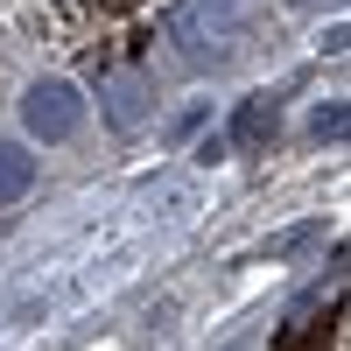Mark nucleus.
<instances>
[{"mask_svg":"<svg viewBox=\"0 0 351 351\" xmlns=\"http://www.w3.org/2000/svg\"><path fill=\"white\" fill-rule=\"evenodd\" d=\"M141 99H148V92H141L134 77H112V92H106V112H112V120H120V127H134V112H141Z\"/></svg>","mask_w":351,"mask_h":351,"instance_id":"4","label":"nucleus"},{"mask_svg":"<svg viewBox=\"0 0 351 351\" xmlns=\"http://www.w3.org/2000/svg\"><path fill=\"white\" fill-rule=\"evenodd\" d=\"M77 120H84V92H77V84L43 77V84H28V92H21V127H28V141H71Z\"/></svg>","mask_w":351,"mask_h":351,"instance_id":"1","label":"nucleus"},{"mask_svg":"<svg viewBox=\"0 0 351 351\" xmlns=\"http://www.w3.org/2000/svg\"><path fill=\"white\" fill-rule=\"evenodd\" d=\"M351 134V106H316L309 112V141H344Z\"/></svg>","mask_w":351,"mask_h":351,"instance_id":"5","label":"nucleus"},{"mask_svg":"<svg viewBox=\"0 0 351 351\" xmlns=\"http://www.w3.org/2000/svg\"><path fill=\"white\" fill-rule=\"evenodd\" d=\"M28 183H36V162H28L21 141H0V204H21Z\"/></svg>","mask_w":351,"mask_h":351,"instance_id":"2","label":"nucleus"},{"mask_svg":"<svg viewBox=\"0 0 351 351\" xmlns=\"http://www.w3.org/2000/svg\"><path fill=\"white\" fill-rule=\"evenodd\" d=\"M295 8H330V0H295Z\"/></svg>","mask_w":351,"mask_h":351,"instance_id":"7","label":"nucleus"},{"mask_svg":"<svg viewBox=\"0 0 351 351\" xmlns=\"http://www.w3.org/2000/svg\"><path fill=\"white\" fill-rule=\"evenodd\" d=\"M106 14H134V8H148V0H99Z\"/></svg>","mask_w":351,"mask_h":351,"instance_id":"6","label":"nucleus"},{"mask_svg":"<svg viewBox=\"0 0 351 351\" xmlns=\"http://www.w3.org/2000/svg\"><path fill=\"white\" fill-rule=\"evenodd\" d=\"M267 134H274V106H267V99H246L239 120H232V141H246V148H253V141H267Z\"/></svg>","mask_w":351,"mask_h":351,"instance_id":"3","label":"nucleus"}]
</instances>
